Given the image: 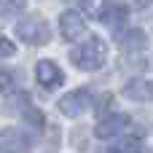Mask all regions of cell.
Masks as SVG:
<instances>
[{
  "instance_id": "cell-1",
  "label": "cell",
  "mask_w": 153,
  "mask_h": 153,
  "mask_svg": "<svg viewBox=\"0 0 153 153\" xmlns=\"http://www.w3.org/2000/svg\"><path fill=\"white\" fill-rule=\"evenodd\" d=\"M73 65L81 70H100L108 59V48L102 43V38H89L86 43H81L73 54H70Z\"/></svg>"
},
{
  "instance_id": "cell-2",
  "label": "cell",
  "mask_w": 153,
  "mask_h": 153,
  "mask_svg": "<svg viewBox=\"0 0 153 153\" xmlns=\"http://www.w3.org/2000/svg\"><path fill=\"white\" fill-rule=\"evenodd\" d=\"M16 35L19 40H24L27 46H46L48 38H51V30L46 24V19L40 16H27L16 24Z\"/></svg>"
},
{
  "instance_id": "cell-3",
  "label": "cell",
  "mask_w": 153,
  "mask_h": 153,
  "mask_svg": "<svg viewBox=\"0 0 153 153\" xmlns=\"http://www.w3.org/2000/svg\"><path fill=\"white\" fill-rule=\"evenodd\" d=\"M59 32H62V38L65 40H81L83 35H86V19L78 13V11H65L62 16H59Z\"/></svg>"
},
{
  "instance_id": "cell-4",
  "label": "cell",
  "mask_w": 153,
  "mask_h": 153,
  "mask_svg": "<svg viewBox=\"0 0 153 153\" xmlns=\"http://www.w3.org/2000/svg\"><path fill=\"white\" fill-rule=\"evenodd\" d=\"M86 108H89V91H86V89H75V91H67V94L59 100V110H62L65 116H70V118L81 116Z\"/></svg>"
},
{
  "instance_id": "cell-5",
  "label": "cell",
  "mask_w": 153,
  "mask_h": 153,
  "mask_svg": "<svg viewBox=\"0 0 153 153\" xmlns=\"http://www.w3.org/2000/svg\"><path fill=\"white\" fill-rule=\"evenodd\" d=\"M126 126H129V116H124V113H113V116H108V118H100L94 134H97L100 140H110V137L121 134Z\"/></svg>"
},
{
  "instance_id": "cell-6",
  "label": "cell",
  "mask_w": 153,
  "mask_h": 153,
  "mask_svg": "<svg viewBox=\"0 0 153 153\" xmlns=\"http://www.w3.org/2000/svg\"><path fill=\"white\" fill-rule=\"evenodd\" d=\"M35 78H38V83H40L43 89H56V86L65 81V73H62L54 62L43 59V62L35 65Z\"/></svg>"
},
{
  "instance_id": "cell-7",
  "label": "cell",
  "mask_w": 153,
  "mask_h": 153,
  "mask_svg": "<svg viewBox=\"0 0 153 153\" xmlns=\"http://www.w3.org/2000/svg\"><path fill=\"white\" fill-rule=\"evenodd\" d=\"M30 148V137L22 129H3L0 132V153H24Z\"/></svg>"
},
{
  "instance_id": "cell-8",
  "label": "cell",
  "mask_w": 153,
  "mask_h": 153,
  "mask_svg": "<svg viewBox=\"0 0 153 153\" xmlns=\"http://www.w3.org/2000/svg\"><path fill=\"white\" fill-rule=\"evenodd\" d=\"M124 97L134 102H148L153 100V83H148L145 78H132L124 83Z\"/></svg>"
},
{
  "instance_id": "cell-9",
  "label": "cell",
  "mask_w": 153,
  "mask_h": 153,
  "mask_svg": "<svg viewBox=\"0 0 153 153\" xmlns=\"http://www.w3.org/2000/svg\"><path fill=\"white\" fill-rule=\"evenodd\" d=\"M97 16L105 22V24H110V27H116V24H121L126 16H129V11H126V5H121V3H102V8L97 11Z\"/></svg>"
},
{
  "instance_id": "cell-10",
  "label": "cell",
  "mask_w": 153,
  "mask_h": 153,
  "mask_svg": "<svg viewBox=\"0 0 153 153\" xmlns=\"http://www.w3.org/2000/svg\"><path fill=\"white\" fill-rule=\"evenodd\" d=\"M118 46L124 51H140V48H145V32L143 30H126L118 35Z\"/></svg>"
},
{
  "instance_id": "cell-11",
  "label": "cell",
  "mask_w": 153,
  "mask_h": 153,
  "mask_svg": "<svg viewBox=\"0 0 153 153\" xmlns=\"http://www.w3.org/2000/svg\"><path fill=\"white\" fill-rule=\"evenodd\" d=\"M108 153H140V134H129V137H121L118 143H113Z\"/></svg>"
},
{
  "instance_id": "cell-12",
  "label": "cell",
  "mask_w": 153,
  "mask_h": 153,
  "mask_svg": "<svg viewBox=\"0 0 153 153\" xmlns=\"http://www.w3.org/2000/svg\"><path fill=\"white\" fill-rule=\"evenodd\" d=\"M24 118H27V124H30V126L43 129V121H46V118H43V113H40L38 108H32V105H30V108H24Z\"/></svg>"
},
{
  "instance_id": "cell-13",
  "label": "cell",
  "mask_w": 153,
  "mask_h": 153,
  "mask_svg": "<svg viewBox=\"0 0 153 153\" xmlns=\"http://www.w3.org/2000/svg\"><path fill=\"white\" fill-rule=\"evenodd\" d=\"M13 86H16V75H13L11 70H0V94L11 91Z\"/></svg>"
},
{
  "instance_id": "cell-14",
  "label": "cell",
  "mask_w": 153,
  "mask_h": 153,
  "mask_svg": "<svg viewBox=\"0 0 153 153\" xmlns=\"http://www.w3.org/2000/svg\"><path fill=\"white\" fill-rule=\"evenodd\" d=\"M13 100H16V102H5V113H13V110H22V108H30L27 94H16Z\"/></svg>"
},
{
  "instance_id": "cell-15",
  "label": "cell",
  "mask_w": 153,
  "mask_h": 153,
  "mask_svg": "<svg viewBox=\"0 0 153 153\" xmlns=\"http://www.w3.org/2000/svg\"><path fill=\"white\" fill-rule=\"evenodd\" d=\"M13 51H16L13 40H8L5 35H0V59H8V56H13Z\"/></svg>"
},
{
  "instance_id": "cell-16",
  "label": "cell",
  "mask_w": 153,
  "mask_h": 153,
  "mask_svg": "<svg viewBox=\"0 0 153 153\" xmlns=\"http://www.w3.org/2000/svg\"><path fill=\"white\" fill-rule=\"evenodd\" d=\"M110 102H113V97H110V94H102V97L97 100V113L102 116V110H108V108H110Z\"/></svg>"
},
{
  "instance_id": "cell-17",
  "label": "cell",
  "mask_w": 153,
  "mask_h": 153,
  "mask_svg": "<svg viewBox=\"0 0 153 153\" xmlns=\"http://www.w3.org/2000/svg\"><path fill=\"white\" fill-rule=\"evenodd\" d=\"M27 0H5V11H22Z\"/></svg>"
},
{
  "instance_id": "cell-18",
  "label": "cell",
  "mask_w": 153,
  "mask_h": 153,
  "mask_svg": "<svg viewBox=\"0 0 153 153\" xmlns=\"http://www.w3.org/2000/svg\"><path fill=\"white\" fill-rule=\"evenodd\" d=\"M83 8H86L89 13H97V11H94V0H83Z\"/></svg>"
}]
</instances>
